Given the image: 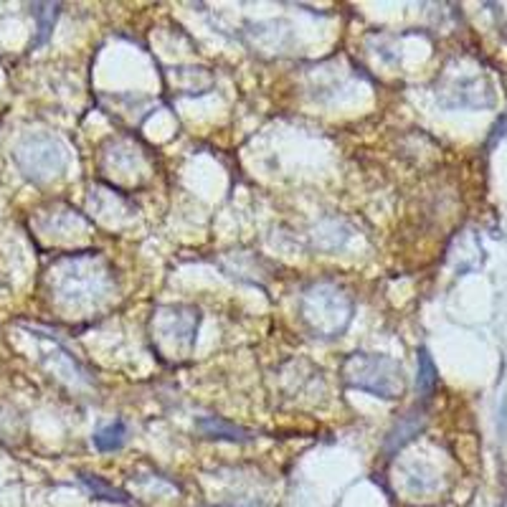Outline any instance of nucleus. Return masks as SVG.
Here are the masks:
<instances>
[{
	"instance_id": "1",
	"label": "nucleus",
	"mask_w": 507,
	"mask_h": 507,
	"mask_svg": "<svg viewBox=\"0 0 507 507\" xmlns=\"http://www.w3.org/2000/svg\"><path fill=\"white\" fill-rule=\"evenodd\" d=\"M51 302L67 317L94 315L112 297L115 281L99 254H71L49 272Z\"/></svg>"
},
{
	"instance_id": "2",
	"label": "nucleus",
	"mask_w": 507,
	"mask_h": 507,
	"mask_svg": "<svg viewBox=\"0 0 507 507\" xmlns=\"http://www.w3.org/2000/svg\"><path fill=\"white\" fill-rule=\"evenodd\" d=\"M353 313V297L337 281H315L299 297V317L315 337H340L348 330Z\"/></svg>"
},
{
	"instance_id": "3",
	"label": "nucleus",
	"mask_w": 507,
	"mask_h": 507,
	"mask_svg": "<svg viewBox=\"0 0 507 507\" xmlns=\"http://www.w3.org/2000/svg\"><path fill=\"white\" fill-rule=\"evenodd\" d=\"M201 313L191 305H162L150 320L153 350L165 363H183L195 348Z\"/></svg>"
},
{
	"instance_id": "4",
	"label": "nucleus",
	"mask_w": 507,
	"mask_h": 507,
	"mask_svg": "<svg viewBox=\"0 0 507 507\" xmlns=\"http://www.w3.org/2000/svg\"><path fill=\"white\" fill-rule=\"evenodd\" d=\"M343 381L355 391H366L370 396H378L385 401L401 399L406 391L403 368L393 358L376 355V353L348 355L343 363Z\"/></svg>"
},
{
	"instance_id": "5",
	"label": "nucleus",
	"mask_w": 507,
	"mask_h": 507,
	"mask_svg": "<svg viewBox=\"0 0 507 507\" xmlns=\"http://www.w3.org/2000/svg\"><path fill=\"white\" fill-rule=\"evenodd\" d=\"M18 170L34 183H49L64 173L69 153L53 135H28L13 150Z\"/></svg>"
},
{
	"instance_id": "6",
	"label": "nucleus",
	"mask_w": 507,
	"mask_h": 507,
	"mask_svg": "<svg viewBox=\"0 0 507 507\" xmlns=\"http://www.w3.org/2000/svg\"><path fill=\"white\" fill-rule=\"evenodd\" d=\"M195 429L209 439H226V441H254L257 432L239 426V424H231V421L221 419V416H203V419L195 421Z\"/></svg>"
},
{
	"instance_id": "7",
	"label": "nucleus",
	"mask_w": 507,
	"mask_h": 507,
	"mask_svg": "<svg viewBox=\"0 0 507 507\" xmlns=\"http://www.w3.org/2000/svg\"><path fill=\"white\" fill-rule=\"evenodd\" d=\"M421 411L419 408H414L411 414H406L393 429H391V434L385 439V449L388 452H396V449H401L403 444L408 441L411 437H416V432L421 429Z\"/></svg>"
},
{
	"instance_id": "8",
	"label": "nucleus",
	"mask_w": 507,
	"mask_h": 507,
	"mask_svg": "<svg viewBox=\"0 0 507 507\" xmlns=\"http://www.w3.org/2000/svg\"><path fill=\"white\" fill-rule=\"evenodd\" d=\"M124 441H127V426H124V421H115V424H109V426L99 429V432L94 434V447H97L99 452H117V449H123Z\"/></svg>"
},
{
	"instance_id": "9",
	"label": "nucleus",
	"mask_w": 507,
	"mask_h": 507,
	"mask_svg": "<svg viewBox=\"0 0 507 507\" xmlns=\"http://www.w3.org/2000/svg\"><path fill=\"white\" fill-rule=\"evenodd\" d=\"M82 485L87 487L94 497H99V500H109V503H120V505H127L130 500H127V495L123 490H117V487H112V485H107L102 477H97V474H82Z\"/></svg>"
},
{
	"instance_id": "10",
	"label": "nucleus",
	"mask_w": 507,
	"mask_h": 507,
	"mask_svg": "<svg viewBox=\"0 0 507 507\" xmlns=\"http://www.w3.org/2000/svg\"><path fill=\"white\" fill-rule=\"evenodd\" d=\"M34 16L38 20V38H36L34 46L44 44L53 28V20L59 16V5L56 3H36L34 5Z\"/></svg>"
},
{
	"instance_id": "11",
	"label": "nucleus",
	"mask_w": 507,
	"mask_h": 507,
	"mask_svg": "<svg viewBox=\"0 0 507 507\" xmlns=\"http://www.w3.org/2000/svg\"><path fill=\"white\" fill-rule=\"evenodd\" d=\"M416 384H419L421 399H429L434 393V388H437V368H434L426 350L419 353V381Z\"/></svg>"
}]
</instances>
